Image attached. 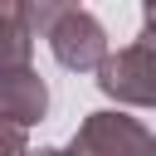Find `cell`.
<instances>
[{
  "label": "cell",
  "instance_id": "obj_1",
  "mask_svg": "<svg viewBox=\"0 0 156 156\" xmlns=\"http://www.w3.org/2000/svg\"><path fill=\"white\" fill-rule=\"evenodd\" d=\"M20 10L29 20V29L39 39H49L54 58L68 73H98L107 63V54H112L107 49V29H102V20L93 10H83V5H54V0H24Z\"/></svg>",
  "mask_w": 156,
  "mask_h": 156
},
{
  "label": "cell",
  "instance_id": "obj_2",
  "mask_svg": "<svg viewBox=\"0 0 156 156\" xmlns=\"http://www.w3.org/2000/svg\"><path fill=\"white\" fill-rule=\"evenodd\" d=\"M98 88L117 107H156V49L146 39H136V44L107 54V63L98 68Z\"/></svg>",
  "mask_w": 156,
  "mask_h": 156
},
{
  "label": "cell",
  "instance_id": "obj_3",
  "mask_svg": "<svg viewBox=\"0 0 156 156\" xmlns=\"http://www.w3.org/2000/svg\"><path fill=\"white\" fill-rule=\"evenodd\" d=\"M151 146V132L141 127V117L122 112V107H98L78 122L68 151L73 156H141Z\"/></svg>",
  "mask_w": 156,
  "mask_h": 156
},
{
  "label": "cell",
  "instance_id": "obj_4",
  "mask_svg": "<svg viewBox=\"0 0 156 156\" xmlns=\"http://www.w3.org/2000/svg\"><path fill=\"white\" fill-rule=\"evenodd\" d=\"M0 112L15 117L20 127L44 122V112H49V83L39 78V68H10V73H0Z\"/></svg>",
  "mask_w": 156,
  "mask_h": 156
},
{
  "label": "cell",
  "instance_id": "obj_5",
  "mask_svg": "<svg viewBox=\"0 0 156 156\" xmlns=\"http://www.w3.org/2000/svg\"><path fill=\"white\" fill-rule=\"evenodd\" d=\"M34 29L20 5H0V73L10 68H34Z\"/></svg>",
  "mask_w": 156,
  "mask_h": 156
},
{
  "label": "cell",
  "instance_id": "obj_6",
  "mask_svg": "<svg viewBox=\"0 0 156 156\" xmlns=\"http://www.w3.org/2000/svg\"><path fill=\"white\" fill-rule=\"evenodd\" d=\"M34 146H29V127H20L15 117H5L0 112V156H29Z\"/></svg>",
  "mask_w": 156,
  "mask_h": 156
},
{
  "label": "cell",
  "instance_id": "obj_7",
  "mask_svg": "<svg viewBox=\"0 0 156 156\" xmlns=\"http://www.w3.org/2000/svg\"><path fill=\"white\" fill-rule=\"evenodd\" d=\"M141 39L156 49V0H146V5H141Z\"/></svg>",
  "mask_w": 156,
  "mask_h": 156
},
{
  "label": "cell",
  "instance_id": "obj_8",
  "mask_svg": "<svg viewBox=\"0 0 156 156\" xmlns=\"http://www.w3.org/2000/svg\"><path fill=\"white\" fill-rule=\"evenodd\" d=\"M29 156H73L68 146H39V151H29Z\"/></svg>",
  "mask_w": 156,
  "mask_h": 156
},
{
  "label": "cell",
  "instance_id": "obj_9",
  "mask_svg": "<svg viewBox=\"0 0 156 156\" xmlns=\"http://www.w3.org/2000/svg\"><path fill=\"white\" fill-rule=\"evenodd\" d=\"M141 156H156V136H151V146H146V151H141Z\"/></svg>",
  "mask_w": 156,
  "mask_h": 156
}]
</instances>
